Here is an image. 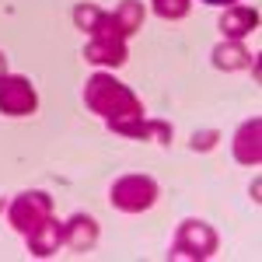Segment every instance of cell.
<instances>
[{
  "instance_id": "obj_10",
  "label": "cell",
  "mask_w": 262,
  "mask_h": 262,
  "mask_svg": "<svg viewBox=\"0 0 262 262\" xmlns=\"http://www.w3.org/2000/svg\"><path fill=\"white\" fill-rule=\"evenodd\" d=\"M25 242H28V252H32V255H39V259H49V255H56V252L63 248V224L53 217V221L42 224L35 234H28Z\"/></svg>"
},
{
  "instance_id": "obj_1",
  "label": "cell",
  "mask_w": 262,
  "mask_h": 262,
  "mask_svg": "<svg viewBox=\"0 0 262 262\" xmlns=\"http://www.w3.org/2000/svg\"><path fill=\"white\" fill-rule=\"evenodd\" d=\"M84 105L108 122V129H116L122 137H133V140L158 137V143H164V147L171 143V126L164 119H147L140 98L122 81H116L112 74L88 77V84H84Z\"/></svg>"
},
{
  "instance_id": "obj_2",
  "label": "cell",
  "mask_w": 262,
  "mask_h": 262,
  "mask_svg": "<svg viewBox=\"0 0 262 262\" xmlns=\"http://www.w3.org/2000/svg\"><path fill=\"white\" fill-rule=\"evenodd\" d=\"M217 252V231L206 221H182L179 231H175V242H171V252L168 259H192L203 262Z\"/></svg>"
},
{
  "instance_id": "obj_4",
  "label": "cell",
  "mask_w": 262,
  "mask_h": 262,
  "mask_svg": "<svg viewBox=\"0 0 262 262\" xmlns=\"http://www.w3.org/2000/svg\"><path fill=\"white\" fill-rule=\"evenodd\" d=\"M108 200L122 213H143L158 203V182L150 175H122V179L112 182Z\"/></svg>"
},
{
  "instance_id": "obj_11",
  "label": "cell",
  "mask_w": 262,
  "mask_h": 262,
  "mask_svg": "<svg viewBox=\"0 0 262 262\" xmlns=\"http://www.w3.org/2000/svg\"><path fill=\"white\" fill-rule=\"evenodd\" d=\"M252 63V53L242 46V39H224L213 46V67L217 70H242Z\"/></svg>"
},
{
  "instance_id": "obj_6",
  "label": "cell",
  "mask_w": 262,
  "mask_h": 262,
  "mask_svg": "<svg viewBox=\"0 0 262 262\" xmlns=\"http://www.w3.org/2000/svg\"><path fill=\"white\" fill-rule=\"evenodd\" d=\"M84 60L98 63V67H122L126 63V39L116 32V21H112V28H101L91 35V42L84 46Z\"/></svg>"
},
{
  "instance_id": "obj_9",
  "label": "cell",
  "mask_w": 262,
  "mask_h": 262,
  "mask_svg": "<svg viewBox=\"0 0 262 262\" xmlns=\"http://www.w3.org/2000/svg\"><path fill=\"white\" fill-rule=\"evenodd\" d=\"M255 28H259V11H255V7H238V4H231L221 14L224 39H245V35H252Z\"/></svg>"
},
{
  "instance_id": "obj_17",
  "label": "cell",
  "mask_w": 262,
  "mask_h": 262,
  "mask_svg": "<svg viewBox=\"0 0 262 262\" xmlns=\"http://www.w3.org/2000/svg\"><path fill=\"white\" fill-rule=\"evenodd\" d=\"M4 77H7V56L0 53V81H4Z\"/></svg>"
},
{
  "instance_id": "obj_3",
  "label": "cell",
  "mask_w": 262,
  "mask_h": 262,
  "mask_svg": "<svg viewBox=\"0 0 262 262\" xmlns=\"http://www.w3.org/2000/svg\"><path fill=\"white\" fill-rule=\"evenodd\" d=\"M7 221L11 227L18 231V234H35L46 221H53V200L42 192V189H28V192H21L14 196V203L7 206Z\"/></svg>"
},
{
  "instance_id": "obj_12",
  "label": "cell",
  "mask_w": 262,
  "mask_h": 262,
  "mask_svg": "<svg viewBox=\"0 0 262 262\" xmlns=\"http://www.w3.org/2000/svg\"><path fill=\"white\" fill-rule=\"evenodd\" d=\"M112 21H116V32H119L122 39L137 35L143 28V4L140 0H122L119 7L112 11Z\"/></svg>"
},
{
  "instance_id": "obj_15",
  "label": "cell",
  "mask_w": 262,
  "mask_h": 262,
  "mask_svg": "<svg viewBox=\"0 0 262 262\" xmlns=\"http://www.w3.org/2000/svg\"><path fill=\"white\" fill-rule=\"evenodd\" d=\"M217 140H221L217 129H200V133H192V150H213Z\"/></svg>"
},
{
  "instance_id": "obj_16",
  "label": "cell",
  "mask_w": 262,
  "mask_h": 262,
  "mask_svg": "<svg viewBox=\"0 0 262 262\" xmlns=\"http://www.w3.org/2000/svg\"><path fill=\"white\" fill-rule=\"evenodd\" d=\"M203 4H210V7H231L234 0H203Z\"/></svg>"
},
{
  "instance_id": "obj_14",
  "label": "cell",
  "mask_w": 262,
  "mask_h": 262,
  "mask_svg": "<svg viewBox=\"0 0 262 262\" xmlns=\"http://www.w3.org/2000/svg\"><path fill=\"white\" fill-rule=\"evenodd\" d=\"M150 7H154V14L161 21H179L189 14L192 0H150Z\"/></svg>"
},
{
  "instance_id": "obj_5",
  "label": "cell",
  "mask_w": 262,
  "mask_h": 262,
  "mask_svg": "<svg viewBox=\"0 0 262 262\" xmlns=\"http://www.w3.org/2000/svg\"><path fill=\"white\" fill-rule=\"evenodd\" d=\"M39 108V95L28 77L21 74H7L0 81V116H11V119H21V116H32Z\"/></svg>"
},
{
  "instance_id": "obj_7",
  "label": "cell",
  "mask_w": 262,
  "mask_h": 262,
  "mask_svg": "<svg viewBox=\"0 0 262 262\" xmlns=\"http://www.w3.org/2000/svg\"><path fill=\"white\" fill-rule=\"evenodd\" d=\"M234 161H242V164H255L262 161V119L259 116H252L248 122H242L238 126V133H234Z\"/></svg>"
},
{
  "instance_id": "obj_18",
  "label": "cell",
  "mask_w": 262,
  "mask_h": 262,
  "mask_svg": "<svg viewBox=\"0 0 262 262\" xmlns=\"http://www.w3.org/2000/svg\"><path fill=\"white\" fill-rule=\"evenodd\" d=\"M0 210H4V200H0Z\"/></svg>"
},
{
  "instance_id": "obj_13",
  "label": "cell",
  "mask_w": 262,
  "mask_h": 262,
  "mask_svg": "<svg viewBox=\"0 0 262 262\" xmlns=\"http://www.w3.org/2000/svg\"><path fill=\"white\" fill-rule=\"evenodd\" d=\"M74 25H77L81 32H88V35H95L101 28H112V14L101 11V7H95V4H77V7H74Z\"/></svg>"
},
{
  "instance_id": "obj_8",
  "label": "cell",
  "mask_w": 262,
  "mask_h": 262,
  "mask_svg": "<svg viewBox=\"0 0 262 262\" xmlns=\"http://www.w3.org/2000/svg\"><path fill=\"white\" fill-rule=\"evenodd\" d=\"M98 242V221L88 213H74L70 221L63 224V245L74 252H91Z\"/></svg>"
}]
</instances>
